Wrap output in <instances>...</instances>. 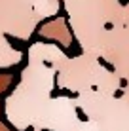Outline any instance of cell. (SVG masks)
I'll use <instances>...</instances> for the list:
<instances>
[{"label":"cell","instance_id":"cell-1","mask_svg":"<svg viewBox=\"0 0 129 131\" xmlns=\"http://www.w3.org/2000/svg\"><path fill=\"white\" fill-rule=\"evenodd\" d=\"M61 4L80 49L97 57L106 30L129 19V6L122 0H61Z\"/></svg>","mask_w":129,"mask_h":131},{"label":"cell","instance_id":"cell-2","mask_svg":"<svg viewBox=\"0 0 129 131\" xmlns=\"http://www.w3.org/2000/svg\"><path fill=\"white\" fill-rule=\"evenodd\" d=\"M55 67L42 61H29L21 70L19 84L4 101V114L17 131L29 129L51 97L55 89Z\"/></svg>","mask_w":129,"mask_h":131},{"label":"cell","instance_id":"cell-3","mask_svg":"<svg viewBox=\"0 0 129 131\" xmlns=\"http://www.w3.org/2000/svg\"><path fill=\"white\" fill-rule=\"evenodd\" d=\"M55 85L70 93H80L86 89L118 93L123 89V80L97 55L82 51L74 57L66 55L63 63L57 67Z\"/></svg>","mask_w":129,"mask_h":131},{"label":"cell","instance_id":"cell-4","mask_svg":"<svg viewBox=\"0 0 129 131\" xmlns=\"http://www.w3.org/2000/svg\"><path fill=\"white\" fill-rule=\"evenodd\" d=\"M80 114L89 120L97 131H129V93H104L86 89L76 93Z\"/></svg>","mask_w":129,"mask_h":131},{"label":"cell","instance_id":"cell-5","mask_svg":"<svg viewBox=\"0 0 129 131\" xmlns=\"http://www.w3.org/2000/svg\"><path fill=\"white\" fill-rule=\"evenodd\" d=\"M61 0H0V30L17 40H29L40 21L55 17Z\"/></svg>","mask_w":129,"mask_h":131},{"label":"cell","instance_id":"cell-6","mask_svg":"<svg viewBox=\"0 0 129 131\" xmlns=\"http://www.w3.org/2000/svg\"><path fill=\"white\" fill-rule=\"evenodd\" d=\"M80 118L76 99L70 95H55L48 99L30 127L38 131H68Z\"/></svg>","mask_w":129,"mask_h":131},{"label":"cell","instance_id":"cell-7","mask_svg":"<svg viewBox=\"0 0 129 131\" xmlns=\"http://www.w3.org/2000/svg\"><path fill=\"white\" fill-rule=\"evenodd\" d=\"M66 57V53L61 49L57 44H48V42H36L29 48L27 51V59L29 61H42V63H50L51 67H59L63 59Z\"/></svg>","mask_w":129,"mask_h":131},{"label":"cell","instance_id":"cell-8","mask_svg":"<svg viewBox=\"0 0 129 131\" xmlns=\"http://www.w3.org/2000/svg\"><path fill=\"white\" fill-rule=\"evenodd\" d=\"M23 61V51L15 49L6 38V34L0 30V69H10Z\"/></svg>","mask_w":129,"mask_h":131},{"label":"cell","instance_id":"cell-9","mask_svg":"<svg viewBox=\"0 0 129 131\" xmlns=\"http://www.w3.org/2000/svg\"><path fill=\"white\" fill-rule=\"evenodd\" d=\"M125 2H127V6H129V0H125Z\"/></svg>","mask_w":129,"mask_h":131},{"label":"cell","instance_id":"cell-10","mask_svg":"<svg viewBox=\"0 0 129 131\" xmlns=\"http://www.w3.org/2000/svg\"><path fill=\"white\" fill-rule=\"evenodd\" d=\"M32 131H38V129H32Z\"/></svg>","mask_w":129,"mask_h":131}]
</instances>
